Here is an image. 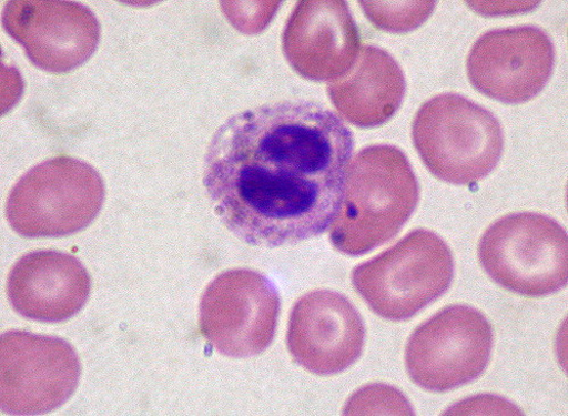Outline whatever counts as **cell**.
<instances>
[{"label":"cell","instance_id":"3","mask_svg":"<svg viewBox=\"0 0 568 416\" xmlns=\"http://www.w3.org/2000/svg\"><path fill=\"white\" fill-rule=\"evenodd\" d=\"M478 260L510 293L545 297L568 282V241L555 220L536 213L507 215L480 237Z\"/></svg>","mask_w":568,"mask_h":416},{"label":"cell","instance_id":"5","mask_svg":"<svg viewBox=\"0 0 568 416\" xmlns=\"http://www.w3.org/2000/svg\"><path fill=\"white\" fill-rule=\"evenodd\" d=\"M555 51L539 28L524 26L490 31L470 51L467 70L478 92L504 103L535 98L551 75Z\"/></svg>","mask_w":568,"mask_h":416},{"label":"cell","instance_id":"2","mask_svg":"<svg viewBox=\"0 0 568 416\" xmlns=\"http://www.w3.org/2000/svg\"><path fill=\"white\" fill-rule=\"evenodd\" d=\"M413 135L430 174L455 185H473L487 177L504 151L498 119L458 94L427 101L416 115Z\"/></svg>","mask_w":568,"mask_h":416},{"label":"cell","instance_id":"4","mask_svg":"<svg viewBox=\"0 0 568 416\" xmlns=\"http://www.w3.org/2000/svg\"><path fill=\"white\" fill-rule=\"evenodd\" d=\"M494 349L487 317L466 305H453L419 326L408 349L414 382L430 393H447L483 376Z\"/></svg>","mask_w":568,"mask_h":416},{"label":"cell","instance_id":"1","mask_svg":"<svg viewBox=\"0 0 568 416\" xmlns=\"http://www.w3.org/2000/svg\"><path fill=\"white\" fill-rule=\"evenodd\" d=\"M355 139L310 101H281L229 118L203 161V186L222 224L257 247L325 234L343 211Z\"/></svg>","mask_w":568,"mask_h":416}]
</instances>
